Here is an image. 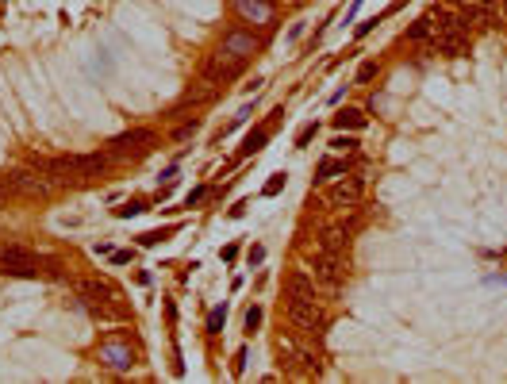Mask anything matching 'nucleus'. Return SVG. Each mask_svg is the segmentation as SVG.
<instances>
[{"label":"nucleus","mask_w":507,"mask_h":384,"mask_svg":"<svg viewBox=\"0 0 507 384\" xmlns=\"http://www.w3.org/2000/svg\"><path fill=\"white\" fill-rule=\"evenodd\" d=\"M77 296L85 304V311L100 323H131V311L123 304V292H119L112 280L104 277H85L77 280Z\"/></svg>","instance_id":"1"},{"label":"nucleus","mask_w":507,"mask_h":384,"mask_svg":"<svg viewBox=\"0 0 507 384\" xmlns=\"http://www.w3.org/2000/svg\"><path fill=\"white\" fill-rule=\"evenodd\" d=\"M284 315L296 331L319 338L323 326H327V311H323L319 296H284Z\"/></svg>","instance_id":"2"},{"label":"nucleus","mask_w":507,"mask_h":384,"mask_svg":"<svg viewBox=\"0 0 507 384\" xmlns=\"http://www.w3.org/2000/svg\"><path fill=\"white\" fill-rule=\"evenodd\" d=\"M42 269H47V258H39L35 250L20 246V242L0 246V273L4 277H42Z\"/></svg>","instance_id":"3"},{"label":"nucleus","mask_w":507,"mask_h":384,"mask_svg":"<svg viewBox=\"0 0 507 384\" xmlns=\"http://www.w3.org/2000/svg\"><path fill=\"white\" fill-rule=\"evenodd\" d=\"M346 273H350L346 254H331V250H315V254H312V277H315V285L342 288V285H346Z\"/></svg>","instance_id":"4"},{"label":"nucleus","mask_w":507,"mask_h":384,"mask_svg":"<svg viewBox=\"0 0 507 384\" xmlns=\"http://www.w3.org/2000/svg\"><path fill=\"white\" fill-rule=\"evenodd\" d=\"M154 143H158V134L150 131V127H131V131L116 134V139L108 143V154H112V158H138V154H147Z\"/></svg>","instance_id":"5"},{"label":"nucleus","mask_w":507,"mask_h":384,"mask_svg":"<svg viewBox=\"0 0 507 384\" xmlns=\"http://www.w3.org/2000/svg\"><path fill=\"white\" fill-rule=\"evenodd\" d=\"M243 66H246V58H234L231 50H215V54H208V62H204V77L208 81H234V77L243 73Z\"/></svg>","instance_id":"6"},{"label":"nucleus","mask_w":507,"mask_h":384,"mask_svg":"<svg viewBox=\"0 0 507 384\" xmlns=\"http://www.w3.org/2000/svg\"><path fill=\"white\" fill-rule=\"evenodd\" d=\"M469 47H473V31H465V27L434 31V38H430V50L442 54V58H465Z\"/></svg>","instance_id":"7"},{"label":"nucleus","mask_w":507,"mask_h":384,"mask_svg":"<svg viewBox=\"0 0 507 384\" xmlns=\"http://www.w3.org/2000/svg\"><path fill=\"white\" fill-rule=\"evenodd\" d=\"M361 192H365V181H361V177H346V173H342V181H334L331 189H327V204H331V208H358Z\"/></svg>","instance_id":"8"},{"label":"nucleus","mask_w":507,"mask_h":384,"mask_svg":"<svg viewBox=\"0 0 507 384\" xmlns=\"http://www.w3.org/2000/svg\"><path fill=\"white\" fill-rule=\"evenodd\" d=\"M100 361H104L108 369H116V373H127V369L135 365V350L127 342H119V338H108V342L100 346Z\"/></svg>","instance_id":"9"},{"label":"nucleus","mask_w":507,"mask_h":384,"mask_svg":"<svg viewBox=\"0 0 507 384\" xmlns=\"http://www.w3.org/2000/svg\"><path fill=\"white\" fill-rule=\"evenodd\" d=\"M223 50H231L234 58H250L254 50H258V35H250V31H227Z\"/></svg>","instance_id":"10"},{"label":"nucleus","mask_w":507,"mask_h":384,"mask_svg":"<svg viewBox=\"0 0 507 384\" xmlns=\"http://www.w3.org/2000/svg\"><path fill=\"white\" fill-rule=\"evenodd\" d=\"M284 296H315V277L308 269H293L284 277Z\"/></svg>","instance_id":"11"},{"label":"nucleus","mask_w":507,"mask_h":384,"mask_svg":"<svg viewBox=\"0 0 507 384\" xmlns=\"http://www.w3.org/2000/svg\"><path fill=\"white\" fill-rule=\"evenodd\" d=\"M234 12L243 19H250V23H265V19L273 16V4L269 0H231Z\"/></svg>","instance_id":"12"},{"label":"nucleus","mask_w":507,"mask_h":384,"mask_svg":"<svg viewBox=\"0 0 507 384\" xmlns=\"http://www.w3.org/2000/svg\"><path fill=\"white\" fill-rule=\"evenodd\" d=\"M346 169H350V162H346V158H323V162L315 165V184L334 181V177H342Z\"/></svg>","instance_id":"13"},{"label":"nucleus","mask_w":507,"mask_h":384,"mask_svg":"<svg viewBox=\"0 0 507 384\" xmlns=\"http://www.w3.org/2000/svg\"><path fill=\"white\" fill-rule=\"evenodd\" d=\"M365 123H369V119H365L361 108H342V112L334 115V127H338V131H361Z\"/></svg>","instance_id":"14"},{"label":"nucleus","mask_w":507,"mask_h":384,"mask_svg":"<svg viewBox=\"0 0 507 384\" xmlns=\"http://www.w3.org/2000/svg\"><path fill=\"white\" fill-rule=\"evenodd\" d=\"M269 143V123L265 127H258V131H250L246 134V143H243V150H238V158H250V154H258L262 146Z\"/></svg>","instance_id":"15"},{"label":"nucleus","mask_w":507,"mask_h":384,"mask_svg":"<svg viewBox=\"0 0 507 384\" xmlns=\"http://www.w3.org/2000/svg\"><path fill=\"white\" fill-rule=\"evenodd\" d=\"M408 38H411V43H430V38H434V23H430V16L415 19V23L408 27Z\"/></svg>","instance_id":"16"},{"label":"nucleus","mask_w":507,"mask_h":384,"mask_svg":"<svg viewBox=\"0 0 507 384\" xmlns=\"http://www.w3.org/2000/svg\"><path fill=\"white\" fill-rule=\"evenodd\" d=\"M143 211H147V200H127L116 208V215L119 219H131V215H143Z\"/></svg>","instance_id":"17"},{"label":"nucleus","mask_w":507,"mask_h":384,"mask_svg":"<svg viewBox=\"0 0 507 384\" xmlns=\"http://www.w3.org/2000/svg\"><path fill=\"white\" fill-rule=\"evenodd\" d=\"M331 150L354 154V150H358V139H350V134H334V139H331Z\"/></svg>","instance_id":"18"},{"label":"nucleus","mask_w":507,"mask_h":384,"mask_svg":"<svg viewBox=\"0 0 507 384\" xmlns=\"http://www.w3.org/2000/svg\"><path fill=\"white\" fill-rule=\"evenodd\" d=\"M223 319H227V307H212V315H208V335H219V331H223Z\"/></svg>","instance_id":"19"},{"label":"nucleus","mask_w":507,"mask_h":384,"mask_svg":"<svg viewBox=\"0 0 507 384\" xmlns=\"http://www.w3.org/2000/svg\"><path fill=\"white\" fill-rule=\"evenodd\" d=\"M177 227H166V230H150V235H138V246H158L162 239H169Z\"/></svg>","instance_id":"20"},{"label":"nucleus","mask_w":507,"mask_h":384,"mask_svg":"<svg viewBox=\"0 0 507 384\" xmlns=\"http://www.w3.org/2000/svg\"><path fill=\"white\" fill-rule=\"evenodd\" d=\"M246 261H250V269H254V265H262V261H265V246H262V242H254V246L246 250Z\"/></svg>","instance_id":"21"},{"label":"nucleus","mask_w":507,"mask_h":384,"mask_svg":"<svg viewBox=\"0 0 507 384\" xmlns=\"http://www.w3.org/2000/svg\"><path fill=\"white\" fill-rule=\"evenodd\" d=\"M258 326H262V307L254 304L250 311H246V331H250V335H254V331H258Z\"/></svg>","instance_id":"22"},{"label":"nucleus","mask_w":507,"mask_h":384,"mask_svg":"<svg viewBox=\"0 0 507 384\" xmlns=\"http://www.w3.org/2000/svg\"><path fill=\"white\" fill-rule=\"evenodd\" d=\"M246 357H250V350L243 346V350L234 354V365H231V373H234V376H243V373H246Z\"/></svg>","instance_id":"23"},{"label":"nucleus","mask_w":507,"mask_h":384,"mask_svg":"<svg viewBox=\"0 0 507 384\" xmlns=\"http://www.w3.org/2000/svg\"><path fill=\"white\" fill-rule=\"evenodd\" d=\"M315 131H319V127L315 123H308V127H300V134H296V146H308L315 139Z\"/></svg>","instance_id":"24"},{"label":"nucleus","mask_w":507,"mask_h":384,"mask_svg":"<svg viewBox=\"0 0 507 384\" xmlns=\"http://www.w3.org/2000/svg\"><path fill=\"white\" fill-rule=\"evenodd\" d=\"M204 196H208V189H204V184H200V189H193V192L185 196V208H196V204L204 200Z\"/></svg>","instance_id":"25"},{"label":"nucleus","mask_w":507,"mask_h":384,"mask_svg":"<svg viewBox=\"0 0 507 384\" xmlns=\"http://www.w3.org/2000/svg\"><path fill=\"white\" fill-rule=\"evenodd\" d=\"M377 77V62H365V66L358 69V81H373Z\"/></svg>","instance_id":"26"},{"label":"nucleus","mask_w":507,"mask_h":384,"mask_svg":"<svg viewBox=\"0 0 507 384\" xmlns=\"http://www.w3.org/2000/svg\"><path fill=\"white\" fill-rule=\"evenodd\" d=\"M281 189H284V173H277L273 181L265 184V196H277V192H281Z\"/></svg>","instance_id":"27"},{"label":"nucleus","mask_w":507,"mask_h":384,"mask_svg":"<svg viewBox=\"0 0 507 384\" xmlns=\"http://www.w3.org/2000/svg\"><path fill=\"white\" fill-rule=\"evenodd\" d=\"M112 261H116V265H127V261H135V254H131V250H112Z\"/></svg>","instance_id":"28"},{"label":"nucleus","mask_w":507,"mask_h":384,"mask_svg":"<svg viewBox=\"0 0 507 384\" xmlns=\"http://www.w3.org/2000/svg\"><path fill=\"white\" fill-rule=\"evenodd\" d=\"M377 23H380V19H365V23H361V27H358V38H365V35H369L373 27H377Z\"/></svg>","instance_id":"29"},{"label":"nucleus","mask_w":507,"mask_h":384,"mask_svg":"<svg viewBox=\"0 0 507 384\" xmlns=\"http://www.w3.org/2000/svg\"><path fill=\"white\" fill-rule=\"evenodd\" d=\"M219 258H223V261H234V258H238V246H223V250H219Z\"/></svg>","instance_id":"30"},{"label":"nucleus","mask_w":507,"mask_h":384,"mask_svg":"<svg viewBox=\"0 0 507 384\" xmlns=\"http://www.w3.org/2000/svg\"><path fill=\"white\" fill-rule=\"evenodd\" d=\"M480 8H499V0H477Z\"/></svg>","instance_id":"31"},{"label":"nucleus","mask_w":507,"mask_h":384,"mask_svg":"<svg viewBox=\"0 0 507 384\" xmlns=\"http://www.w3.org/2000/svg\"><path fill=\"white\" fill-rule=\"evenodd\" d=\"M496 12H499V16L507 19V0H499V8H496Z\"/></svg>","instance_id":"32"}]
</instances>
